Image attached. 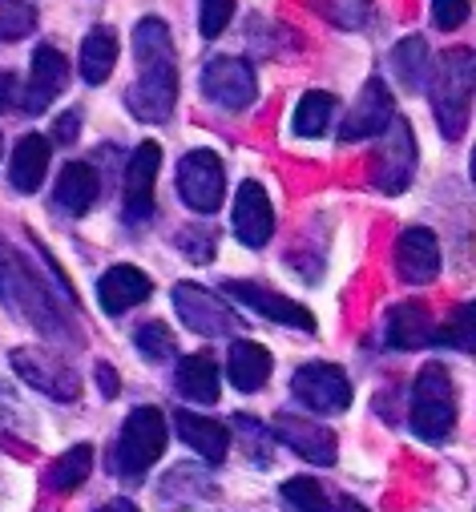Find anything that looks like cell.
<instances>
[{
  "instance_id": "cell-1",
  "label": "cell",
  "mask_w": 476,
  "mask_h": 512,
  "mask_svg": "<svg viewBox=\"0 0 476 512\" xmlns=\"http://www.w3.org/2000/svg\"><path fill=\"white\" fill-rule=\"evenodd\" d=\"M134 61H138V81L126 93L130 113L142 121H166L178 101V65H174L170 29L158 17H146L134 29Z\"/></svg>"
},
{
  "instance_id": "cell-2",
  "label": "cell",
  "mask_w": 476,
  "mask_h": 512,
  "mask_svg": "<svg viewBox=\"0 0 476 512\" xmlns=\"http://www.w3.org/2000/svg\"><path fill=\"white\" fill-rule=\"evenodd\" d=\"M472 93H476V53L472 49H452L440 57L428 81V97L436 109V125L448 142L464 138L468 113H472Z\"/></svg>"
},
{
  "instance_id": "cell-3",
  "label": "cell",
  "mask_w": 476,
  "mask_h": 512,
  "mask_svg": "<svg viewBox=\"0 0 476 512\" xmlns=\"http://www.w3.org/2000/svg\"><path fill=\"white\" fill-rule=\"evenodd\" d=\"M166 416L158 408H134L122 424V436H117V448H113V468L122 480L138 484L154 464L158 456L166 452Z\"/></svg>"
},
{
  "instance_id": "cell-4",
  "label": "cell",
  "mask_w": 476,
  "mask_h": 512,
  "mask_svg": "<svg viewBox=\"0 0 476 512\" xmlns=\"http://www.w3.org/2000/svg\"><path fill=\"white\" fill-rule=\"evenodd\" d=\"M412 432L428 444H440L448 440L452 424H456V388L440 363H428L420 375H416V388H412Z\"/></svg>"
},
{
  "instance_id": "cell-5",
  "label": "cell",
  "mask_w": 476,
  "mask_h": 512,
  "mask_svg": "<svg viewBox=\"0 0 476 512\" xmlns=\"http://www.w3.org/2000/svg\"><path fill=\"white\" fill-rule=\"evenodd\" d=\"M0 299H5L9 307H17L25 319H33L41 331L65 327L61 307L45 295V287L33 279V271H25V263L5 246V238H0Z\"/></svg>"
},
{
  "instance_id": "cell-6",
  "label": "cell",
  "mask_w": 476,
  "mask_h": 512,
  "mask_svg": "<svg viewBox=\"0 0 476 512\" xmlns=\"http://www.w3.org/2000/svg\"><path fill=\"white\" fill-rule=\"evenodd\" d=\"M222 190H226V174H222V158L214 150H190L178 162V194L190 210L214 214L222 206Z\"/></svg>"
},
{
  "instance_id": "cell-7",
  "label": "cell",
  "mask_w": 476,
  "mask_h": 512,
  "mask_svg": "<svg viewBox=\"0 0 476 512\" xmlns=\"http://www.w3.org/2000/svg\"><path fill=\"white\" fill-rule=\"evenodd\" d=\"M412 174H416V138H412V125L396 113V121L388 125V134H384V146H380L372 182L384 194H404L408 182H412Z\"/></svg>"
},
{
  "instance_id": "cell-8",
  "label": "cell",
  "mask_w": 476,
  "mask_h": 512,
  "mask_svg": "<svg viewBox=\"0 0 476 512\" xmlns=\"http://www.w3.org/2000/svg\"><path fill=\"white\" fill-rule=\"evenodd\" d=\"M291 392H295L299 404H307L311 412H323V416H335V412H343L351 404V383L335 363L299 367L295 379H291Z\"/></svg>"
},
{
  "instance_id": "cell-9",
  "label": "cell",
  "mask_w": 476,
  "mask_h": 512,
  "mask_svg": "<svg viewBox=\"0 0 476 512\" xmlns=\"http://www.w3.org/2000/svg\"><path fill=\"white\" fill-rule=\"evenodd\" d=\"M202 93L222 109H247L259 93L255 69L243 57H210L202 69Z\"/></svg>"
},
{
  "instance_id": "cell-10",
  "label": "cell",
  "mask_w": 476,
  "mask_h": 512,
  "mask_svg": "<svg viewBox=\"0 0 476 512\" xmlns=\"http://www.w3.org/2000/svg\"><path fill=\"white\" fill-rule=\"evenodd\" d=\"M158 166H162V150L158 142H142L122 174V210L126 222H146L154 214V182H158Z\"/></svg>"
},
{
  "instance_id": "cell-11",
  "label": "cell",
  "mask_w": 476,
  "mask_h": 512,
  "mask_svg": "<svg viewBox=\"0 0 476 512\" xmlns=\"http://www.w3.org/2000/svg\"><path fill=\"white\" fill-rule=\"evenodd\" d=\"M392 121H396V105H392L388 85L368 81V89L360 93V101L351 105V113L339 125V142L351 146V142H364V138H380V134H388Z\"/></svg>"
},
{
  "instance_id": "cell-12",
  "label": "cell",
  "mask_w": 476,
  "mask_h": 512,
  "mask_svg": "<svg viewBox=\"0 0 476 512\" xmlns=\"http://www.w3.org/2000/svg\"><path fill=\"white\" fill-rule=\"evenodd\" d=\"M13 367L17 375L29 383V388L53 396V400H77L81 396V379L77 371H69L61 359L45 355V351H29V347H17L13 351Z\"/></svg>"
},
{
  "instance_id": "cell-13",
  "label": "cell",
  "mask_w": 476,
  "mask_h": 512,
  "mask_svg": "<svg viewBox=\"0 0 476 512\" xmlns=\"http://www.w3.org/2000/svg\"><path fill=\"white\" fill-rule=\"evenodd\" d=\"M174 307H178V315H182V323H186L190 331L210 335V339H214V335H230V331L238 327L234 311L222 307L218 295H210L206 287H194V283H178V287H174Z\"/></svg>"
},
{
  "instance_id": "cell-14",
  "label": "cell",
  "mask_w": 476,
  "mask_h": 512,
  "mask_svg": "<svg viewBox=\"0 0 476 512\" xmlns=\"http://www.w3.org/2000/svg\"><path fill=\"white\" fill-rule=\"evenodd\" d=\"M230 299H238L243 307H251L255 315H263V319H271V323H279V327H295V331H315V319H311V311L307 307H299L295 299H283V295H275V291H267V287H259V283H226L222 287Z\"/></svg>"
},
{
  "instance_id": "cell-15",
  "label": "cell",
  "mask_w": 476,
  "mask_h": 512,
  "mask_svg": "<svg viewBox=\"0 0 476 512\" xmlns=\"http://www.w3.org/2000/svg\"><path fill=\"white\" fill-rule=\"evenodd\" d=\"M65 85H69V61H65L53 45H41V49L33 53V73H29V85H25L21 109H25L29 117L45 113V109L61 97V89H65Z\"/></svg>"
},
{
  "instance_id": "cell-16",
  "label": "cell",
  "mask_w": 476,
  "mask_h": 512,
  "mask_svg": "<svg viewBox=\"0 0 476 512\" xmlns=\"http://www.w3.org/2000/svg\"><path fill=\"white\" fill-rule=\"evenodd\" d=\"M396 271L404 283L424 287L440 275V242L428 226H408L396 242Z\"/></svg>"
},
{
  "instance_id": "cell-17",
  "label": "cell",
  "mask_w": 476,
  "mask_h": 512,
  "mask_svg": "<svg viewBox=\"0 0 476 512\" xmlns=\"http://www.w3.org/2000/svg\"><path fill=\"white\" fill-rule=\"evenodd\" d=\"M234 234L243 238V246H267L271 234H275V210H271V198L259 182H243L238 186V198H234Z\"/></svg>"
},
{
  "instance_id": "cell-18",
  "label": "cell",
  "mask_w": 476,
  "mask_h": 512,
  "mask_svg": "<svg viewBox=\"0 0 476 512\" xmlns=\"http://www.w3.org/2000/svg\"><path fill=\"white\" fill-rule=\"evenodd\" d=\"M275 440H283L287 448H295L307 464H319V468H331L339 448H335V432H327L323 424L315 420H303V416H279L275 420Z\"/></svg>"
},
{
  "instance_id": "cell-19",
  "label": "cell",
  "mask_w": 476,
  "mask_h": 512,
  "mask_svg": "<svg viewBox=\"0 0 476 512\" xmlns=\"http://www.w3.org/2000/svg\"><path fill=\"white\" fill-rule=\"evenodd\" d=\"M150 291H154L150 275H142L138 267H126V263H122V267H109V271L97 279V299H101V307H105L109 315H122V311L146 303Z\"/></svg>"
},
{
  "instance_id": "cell-20",
  "label": "cell",
  "mask_w": 476,
  "mask_h": 512,
  "mask_svg": "<svg viewBox=\"0 0 476 512\" xmlns=\"http://www.w3.org/2000/svg\"><path fill=\"white\" fill-rule=\"evenodd\" d=\"M388 347L396 351H416V347H428L436 343V323L428 315V307L420 303H396L388 311Z\"/></svg>"
},
{
  "instance_id": "cell-21",
  "label": "cell",
  "mask_w": 476,
  "mask_h": 512,
  "mask_svg": "<svg viewBox=\"0 0 476 512\" xmlns=\"http://www.w3.org/2000/svg\"><path fill=\"white\" fill-rule=\"evenodd\" d=\"M226 375L238 392H259L263 383L271 379V351L251 343V339H238L230 343V355H226Z\"/></svg>"
},
{
  "instance_id": "cell-22",
  "label": "cell",
  "mask_w": 476,
  "mask_h": 512,
  "mask_svg": "<svg viewBox=\"0 0 476 512\" xmlns=\"http://www.w3.org/2000/svg\"><path fill=\"white\" fill-rule=\"evenodd\" d=\"M174 428H178V436L202 456V460H210V464H218L222 456H226V448H230V432L218 424V420H206V416H198V412H178L174 416Z\"/></svg>"
},
{
  "instance_id": "cell-23",
  "label": "cell",
  "mask_w": 476,
  "mask_h": 512,
  "mask_svg": "<svg viewBox=\"0 0 476 512\" xmlns=\"http://www.w3.org/2000/svg\"><path fill=\"white\" fill-rule=\"evenodd\" d=\"M45 174H49V142H45L41 134H25V138L17 142V150H13V166H9L13 190L33 194V190H41Z\"/></svg>"
},
{
  "instance_id": "cell-24",
  "label": "cell",
  "mask_w": 476,
  "mask_h": 512,
  "mask_svg": "<svg viewBox=\"0 0 476 512\" xmlns=\"http://www.w3.org/2000/svg\"><path fill=\"white\" fill-rule=\"evenodd\" d=\"M53 202H57V210H65V214H73V218L89 214V206L97 202V170L85 166V162H69V166L61 170V178H57Z\"/></svg>"
},
{
  "instance_id": "cell-25",
  "label": "cell",
  "mask_w": 476,
  "mask_h": 512,
  "mask_svg": "<svg viewBox=\"0 0 476 512\" xmlns=\"http://www.w3.org/2000/svg\"><path fill=\"white\" fill-rule=\"evenodd\" d=\"M174 383H178L182 400H190V404H214L218 400V367H214L210 355H186V359H178Z\"/></svg>"
},
{
  "instance_id": "cell-26",
  "label": "cell",
  "mask_w": 476,
  "mask_h": 512,
  "mask_svg": "<svg viewBox=\"0 0 476 512\" xmlns=\"http://www.w3.org/2000/svg\"><path fill=\"white\" fill-rule=\"evenodd\" d=\"M113 65H117V33L105 25L89 29L81 41V77L89 85H101V81H109Z\"/></svg>"
},
{
  "instance_id": "cell-27",
  "label": "cell",
  "mask_w": 476,
  "mask_h": 512,
  "mask_svg": "<svg viewBox=\"0 0 476 512\" xmlns=\"http://www.w3.org/2000/svg\"><path fill=\"white\" fill-rule=\"evenodd\" d=\"M392 73L404 81V89H428V81H432V57H428L424 37H404L392 49Z\"/></svg>"
},
{
  "instance_id": "cell-28",
  "label": "cell",
  "mask_w": 476,
  "mask_h": 512,
  "mask_svg": "<svg viewBox=\"0 0 476 512\" xmlns=\"http://www.w3.org/2000/svg\"><path fill=\"white\" fill-rule=\"evenodd\" d=\"M331 117H335V97L311 89V93L299 97V105H295V121H291V125H295V134H299V138H323V134H327V125H331Z\"/></svg>"
},
{
  "instance_id": "cell-29",
  "label": "cell",
  "mask_w": 476,
  "mask_h": 512,
  "mask_svg": "<svg viewBox=\"0 0 476 512\" xmlns=\"http://www.w3.org/2000/svg\"><path fill=\"white\" fill-rule=\"evenodd\" d=\"M89 472H93V448H89V444H77V448H69L65 456H57V464L49 468V488L73 492Z\"/></svg>"
},
{
  "instance_id": "cell-30",
  "label": "cell",
  "mask_w": 476,
  "mask_h": 512,
  "mask_svg": "<svg viewBox=\"0 0 476 512\" xmlns=\"http://www.w3.org/2000/svg\"><path fill=\"white\" fill-rule=\"evenodd\" d=\"M283 500H287L291 508H299V512H335V500H331L327 488H323L319 480H311V476H291V480L283 484Z\"/></svg>"
},
{
  "instance_id": "cell-31",
  "label": "cell",
  "mask_w": 476,
  "mask_h": 512,
  "mask_svg": "<svg viewBox=\"0 0 476 512\" xmlns=\"http://www.w3.org/2000/svg\"><path fill=\"white\" fill-rule=\"evenodd\" d=\"M436 343L452 347V351H476V299L464 303L440 331H436Z\"/></svg>"
},
{
  "instance_id": "cell-32",
  "label": "cell",
  "mask_w": 476,
  "mask_h": 512,
  "mask_svg": "<svg viewBox=\"0 0 476 512\" xmlns=\"http://www.w3.org/2000/svg\"><path fill=\"white\" fill-rule=\"evenodd\" d=\"M134 347H138L150 363H166V359H174V335H170V327L158 323V319H150V323H142V327L134 331Z\"/></svg>"
},
{
  "instance_id": "cell-33",
  "label": "cell",
  "mask_w": 476,
  "mask_h": 512,
  "mask_svg": "<svg viewBox=\"0 0 476 512\" xmlns=\"http://www.w3.org/2000/svg\"><path fill=\"white\" fill-rule=\"evenodd\" d=\"M37 25V9L33 5H13V0H0V41H21L29 37Z\"/></svg>"
},
{
  "instance_id": "cell-34",
  "label": "cell",
  "mask_w": 476,
  "mask_h": 512,
  "mask_svg": "<svg viewBox=\"0 0 476 512\" xmlns=\"http://www.w3.org/2000/svg\"><path fill=\"white\" fill-rule=\"evenodd\" d=\"M234 17V0H206V5H198V29L202 37H218Z\"/></svg>"
},
{
  "instance_id": "cell-35",
  "label": "cell",
  "mask_w": 476,
  "mask_h": 512,
  "mask_svg": "<svg viewBox=\"0 0 476 512\" xmlns=\"http://www.w3.org/2000/svg\"><path fill=\"white\" fill-rule=\"evenodd\" d=\"M468 17H472V5H468V0H436V5H432V21H436V29H460Z\"/></svg>"
},
{
  "instance_id": "cell-36",
  "label": "cell",
  "mask_w": 476,
  "mask_h": 512,
  "mask_svg": "<svg viewBox=\"0 0 476 512\" xmlns=\"http://www.w3.org/2000/svg\"><path fill=\"white\" fill-rule=\"evenodd\" d=\"M234 428L247 436V452L255 456V448H259V460L267 464L271 460V444H267V428L259 424V420H251V416H234Z\"/></svg>"
},
{
  "instance_id": "cell-37",
  "label": "cell",
  "mask_w": 476,
  "mask_h": 512,
  "mask_svg": "<svg viewBox=\"0 0 476 512\" xmlns=\"http://www.w3.org/2000/svg\"><path fill=\"white\" fill-rule=\"evenodd\" d=\"M210 238H214L210 230H182V234H178L182 250H186V254H194V259H198V263H206V259H210V254H214Z\"/></svg>"
},
{
  "instance_id": "cell-38",
  "label": "cell",
  "mask_w": 476,
  "mask_h": 512,
  "mask_svg": "<svg viewBox=\"0 0 476 512\" xmlns=\"http://www.w3.org/2000/svg\"><path fill=\"white\" fill-rule=\"evenodd\" d=\"M323 13H335L331 21L339 25H355V29H364L368 17H372V5H323Z\"/></svg>"
},
{
  "instance_id": "cell-39",
  "label": "cell",
  "mask_w": 476,
  "mask_h": 512,
  "mask_svg": "<svg viewBox=\"0 0 476 512\" xmlns=\"http://www.w3.org/2000/svg\"><path fill=\"white\" fill-rule=\"evenodd\" d=\"M77 130H81V109H69L61 121H57V130H53V138L61 142V146H69L73 138H77Z\"/></svg>"
},
{
  "instance_id": "cell-40",
  "label": "cell",
  "mask_w": 476,
  "mask_h": 512,
  "mask_svg": "<svg viewBox=\"0 0 476 512\" xmlns=\"http://www.w3.org/2000/svg\"><path fill=\"white\" fill-rule=\"evenodd\" d=\"M17 97V77L13 73H0V109H9Z\"/></svg>"
},
{
  "instance_id": "cell-41",
  "label": "cell",
  "mask_w": 476,
  "mask_h": 512,
  "mask_svg": "<svg viewBox=\"0 0 476 512\" xmlns=\"http://www.w3.org/2000/svg\"><path fill=\"white\" fill-rule=\"evenodd\" d=\"M97 379H101V392L105 396H117V375H113L109 363H97Z\"/></svg>"
},
{
  "instance_id": "cell-42",
  "label": "cell",
  "mask_w": 476,
  "mask_h": 512,
  "mask_svg": "<svg viewBox=\"0 0 476 512\" xmlns=\"http://www.w3.org/2000/svg\"><path fill=\"white\" fill-rule=\"evenodd\" d=\"M97 512H138V508H134L130 500H109V504H101Z\"/></svg>"
},
{
  "instance_id": "cell-43",
  "label": "cell",
  "mask_w": 476,
  "mask_h": 512,
  "mask_svg": "<svg viewBox=\"0 0 476 512\" xmlns=\"http://www.w3.org/2000/svg\"><path fill=\"white\" fill-rule=\"evenodd\" d=\"M343 512H368V508H360V504H347V508H343Z\"/></svg>"
},
{
  "instance_id": "cell-44",
  "label": "cell",
  "mask_w": 476,
  "mask_h": 512,
  "mask_svg": "<svg viewBox=\"0 0 476 512\" xmlns=\"http://www.w3.org/2000/svg\"><path fill=\"white\" fill-rule=\"evenodd\" d=\"M472 186H476V150H472Z\"/></svg>"
}]
</instances>
